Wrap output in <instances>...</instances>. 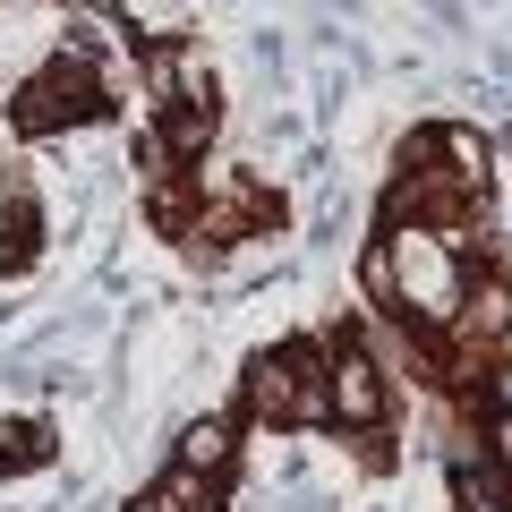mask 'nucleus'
<instances>
[{"label":"nucleus","instance_id":"f257e3e1","mask_svg":"<svg viewBox=\"0 0 512 512\" xmlns=\"http://www.w3.org/2000/svg\"><path fill=\"white\" fill-rule=\"evenodd\" d=\"M384 256H393V308H410L419 325H453L461 308V256H453V231H419V222H393L384 231Z\"/></svg>","mask_w":512,"mask_h":512},{"label":"nucleus","instance_id":"f03ea898","mask_svg":"<svg viewBox=\"0 0 512 512\" xmlns=\"http://www.w3.org/2000/svg\"><path fill=\"white\" fill-rule=\"evenodd\" d=\"M69 120H103V94H94V77L86 69H43L35 86L18 94V128L26 137H43V128H69Z\"/></svg>","mask_w":512,"mask_h":512},{"label":"nucleus","instance_id":"7ed1b4c3","mask_svg":"<svg viewBox=\"0 0 512 512\" xmlns=\"http://www.w3.org/2000/svg\"><path fill=\"white\" fill-rule=\"evenodd\" d=\"M325 384H333V419H342V427H376L384 402H393V393H384V367L367 359L359 342H342L325 359Z\"/></svg>","mask_w":512,"mask_h":512},{"label":"nucleus","instance_id":"20e7f679","mask_svg":"<svg viewBox=\"0 0 512 512\" xmlns=\"http://www.w3.org/2000/svg\"><path fill=\"white\" fill-rule=\"evenodd\" d=\"M308 359H316V350L299 342V350H265V359L248 367V402H256V419H299V376H308Z\"/></svg>","mask_w":512,"mask_h":512},{"label":"nucleus","instance_id":"39448f33","mask_svg":"<svg viewBox=\"0 0 512 512\" xmlns=\"http://www.w3.org/2000/svg\"><path fill=\"white\" fill-rule=\"evenodd\" d=\"M128 512H214V478H205V470H180V461H171V470L154 478V487L137 495Z\"/></svg>","mask_w":512,"mask_h":512},{"label":"nucleus","instance_id":"423d86ee","mask_svg":"<svg viewBox=\"0 0 512 512\" xmlns=\"http://www.w3.org/2000/svg\"><path fill=\"white\" fill-rule=\"evenodd\" d=\"M453 325L470 333V342H504V333H512V291H504V282H478V291H461Z\"/></svg>","mask_w":512,"mask_h":512},{"label":"nucleus","instance_id":"0eeeda50","mask_svg":"<svg viewBox=\"0 0 512 512\" xmlns=\"http://www.w3.org/2000/svg\"><path fill=\"white\" fill-rule=\"evenodd\" d=\"M427 154H444V163H453V171H444L453 188H487V163H495L487 137H470V128H427Z\"/></svg>","mask_w":512,"mask_h":512},{"label":"nucleus","instance_id":"6e6552de","mask_svg":"<svg viewBox=\"0 0 512 512\" xmlns=\"http://www.w3.org/2000/svg\"><path fill=\"white\" fill-rule=\"evenodd\" d=\"M180 470L222 478V470H231V427H222V419H188L180 427Z\"/></svg>","mask_w":512,"mask_h":512},{"label":"nucleus","instance_id":"1a4fd4ad","mask_svg":"<svg viewBox=\"0 0 512 512\" xmlns=\"http://www.w3.org/2000/svg\"><path fill=\"white\" fill-rule=\"evenodd\" d=\"M35 461H52L43 427H0V470H35Z\"/></svg>","mask_w":512,"mask_h":512},{"label":"nucleus","instance_id":"9d476101","mask_svg":"<svg viewBox=\"0 0 512 512\" xmlns=\"http://www.w3.org/2000/svg\"><path fill=\"white\" fill-rule=\"evenodd\" d=\"M359 282H367V299H376V308H393V256H384V239H376V248H367Z\"/></svg>","mask_w":512,"mask_h":512},{"label":"nucleus","instance_id":"9b49d317","mask_svg":"<svg viewBox=\"0 0 512 512\" xmlns=\"http://www.w3.org/2000/svg\"><path fill=\"white\" fill-rule=\"evenodd\" d=\"M487 461H495V470H512V410L487 427Z\"/></svg>","mask_w":512,"mask_h":512}]
</instances>
